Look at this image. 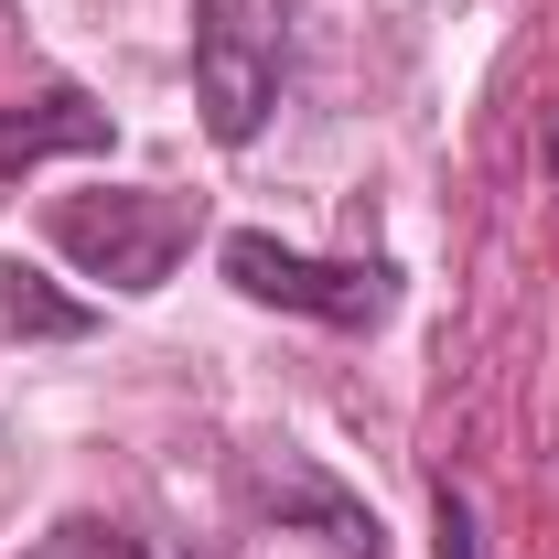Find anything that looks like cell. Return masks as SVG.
I'll list each match as a JSON object with an SVG mask.
<instances>
[{
    "label": "cell",
    "mask_w": 559,
    "mask_h": 559,
    "mask_svg": "<svg viewBox=\"0 0 559 559\" xmlns=\"http://www.w3.org/2000/svg\"><path fill=\"white\" fill-rule=\"evenodd\" d=\"M248 506L280 516V527H312L334 559H377V516H366L312 452H259V463H248Z\"/></svg>",
    "instance_id": "obj_4"
},
{
    "label": "cell",
    "mask_w": 559,
    "mask_h": 559,
    "mask_svg": "<svg viewBox=\"0 0 559 559\" xmlns=\"http://www.w3.org/2000/svg\"><path fill=\"white\" fill-rule=\"evenodd\" d=\"M194 226H205V205L194 194H162V183H108V194H66V205L44 215V237L66 248L86 280H108V290H162L173 280V259L194 248Z\"/></svg>",
    "instance_id": "obj_2"
},
{
    "label": "cell",
    "mask_w": 559,
    "mask_h": 559,
    "mask_svg": "<svg viewBox=\"0 0 559 559\" xmlns=\"http://www.w3.org/2000/svg\"><path fill=\"white\" fill-rule=\"evenodd\" d=\"M22 559H162V549H140L130 527H108V516H66L55 538H33Z\"/></svg>",
    "instance_id": "obj_7"
},
{
    "label": "cell",
    "mask_w": 559,
    "mask_h": 559,
    "mask_svg": "<svg viewBox=\"0 0 559 559\" xmlns=\"http://www.w3.org/2000/svg\"><path fill=\"white\" fill-rule=\"evenodd\" d=\"M549 173H559V151H549Z\"/></svg>",
    "instance_id": "obj_9"
},
{
    "label": "cell",
    "mask_w": 559,
    "mask_h": 559,
    "mask_svg": "<svg viewBox=\"0 0 559 559\" xmlns=\"http://www.w3.org/2000/svg\"><path fill=\"white\" fill-rule=\"evenodd\" d=\"M290 33H301V0H194V108L215 151H248L270 130L290 86Z\"/></svg>",
    "instance_id": "obj_1"
},
{
    "label": "cell",
    "mask_w": 559,
    "mask_h": 559,
    "mask_svg": "<svg viewBox=\"0 0 559 559\" xmlns=\"http://www.w3.org/2000/svg\"><path fill=\"white\" fill-rule=\"evenodd\" d=\"M441 559H474V506H463V485H441Z\"/></svg>",
    "instance_id": "obj_8"
},
{
    "label": "cell",
    "mask_w": 559,
    "mask_h": 559,
    "mask_svg": "<svg viewBox=\"0 0 559 559\" xmlns=\"http://www.w3.org/2000/svg\"><path fill=\"white\" fill-rule=\"evenodd\" d=\"M108 108L86 86H33V97H0V194L33 173V162H66V151H108Z\"/></svg>",
    "instance_id": "obj_5"
},
{
    "label": "cell",
    "mask_w": 559,
    "mask_h": 559,
    "mask_svg": "<svg viewBox=\"0 0 559 559\" xmlns=\"http://www.w3.org/2000/svg\"><path fill=\"white\" fill-rule=\"evenodd\" d=\"M215 270L237 280L248 301L301 312V323H334V334H377L399 312V259H312V248H280L259 226L215 237Z\"/></svg>",
    "instance_id": "obj_3"
},
{
    "label": "cell",
    "mask_w": 559,
    "mask_h": 559,
    "mask_svg": "<svg viewBox=\"0 0 559 559\" xmlns=\"http://www.w3.org/2000/svg\"><path fill=\"white\" fill-rule=\"evenodd\" d=\"M0 334H22V345H66L86 334V301H66L44 270H22V259H0Z\"/></svg>",
    "instance_id": "obj_6"
}]
</instances>
